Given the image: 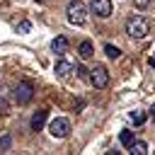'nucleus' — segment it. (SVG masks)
<instances>
[{
    "label": "nucleus",
    "mask_w": 155,
    "mask_h": 155,
    "mask_svg": "<svg viewBox=\"0 0 155 155\" xmlns=\"http://www.w3.org/2000/svg\"><path fill=\"white\" fill-rule=\"evenodd\" d=\"M53 70H56V75H58V78H68L70 73H75V65H73V63H68V61H58Z\"/></svg>",
    "instance_id": "9d476101"
},
{
    "label": "nucleus",
    "mask_w": 155,
    "mask_h": 155,
    "mask_svg": "<svg viewBox=\"0 0 155 155\" xmlns=\"http://www.w3.org/2000/svg\"><path fill=\"white\" fill-rule=\"evenodd\" d=\"M48 133L53 138H68L70 136V121L63 119V116H56L51 124H48Z\"/></svg>",
    "instance_id": "7ed1b4c3"
},
{
    "label": "nucleus",
    "mask_w": 155,
    "mask_h": 155,
    "mask_svg": "<svg viewBox=\"0 0 155 155\" xmlns=\"http://www.w3.org/2000/svg\"><path fill=\"white\" fill-rule=\"evenodd\" d=\"M7 148H10V138H7V136H5V138H0V150H2V153H5V150H7Z\"/></svg>",
    "instance_id": "f3484780"
},
{
    "label": "nucleus",
    "mask_w": 155,
    "mask_h": 155,
    "mask_svg": "<svg viewBox=\"0 0 155 155\" xmlns=\"http://www.w3.org/2000/svg\"><path fill=\"white\" fill-rule=\"evenodd\" d=\"M104 53H107L109 58H119V56H121V51H119L116 46H111V44H107V46H104Z\"/></svg>",
    "instance_id": "4468645a"
},
{
    "label": "nucleus",
    "mask_w": 155,
    "mask_h": 155,
    "mask_svg": "<svg viewBox=\"0 0 155 155\" xmlns=\"http://www.w3.org/2000/svg\"><path fill=\"white\" fill-rule=\"evenodd\" d=\"M128 119L133 121V126H143V124H145V111H138V109H133V111L128 114Z\"/></svg>",
    "instance_id": "f8f14e48"
},
{
    "label": "nucleus",
    "mask_w": 155,
    "mask_h": 155,
    "mask_svg": "<svg viewBox=\"0 0 155 155\" xmlns=\"http://www.w3.org/2000/svg\"><path fill=\"white\" fill-rule=\"evenodd\" d=\"M29 29H31V24H29V22H19V24H17V34H27Z\"/></svg>",
    "instance_id": "2eb2a0df"
},
{
    "label": "nucleus",
    "mask_w": 155,
    "mask_h": 155,
    "mask_svg": "<svg viewBox=\"0 0 155 155\" xmlns=\"http://www.w3.org/2000/svg\"><path fill=\"white\" fill-rule=\"evenodd\" d=\"M65 15H68V22L75 24V27H85L87 24V7L82 0H70L65 5Z\"/></svg>",
    "instance_id": "f03ea898"
},
{
    "label": "nucleus",
    "mask_w": 155,
    "mask_h": 155,
    "mask_svg": "<svg viewBox=\"0 0 155 155\" xmlns=\"http://www.w3.org/2000/svg\"><path fill=\"white\" fill-rule=\"evenodd\" d=\"M68 46H70V44H68V39H65V36H56V39L51 41V51H53V53H58V56L68 53Z\"/></svg>",
    "instance_id": "6e6552de"
},
{
    "label": "nucleus",
    "mask_w": 155,
    "mask_h": 155,
    "mask_svg": "<svg viewBox=\"0 0 155 155\" xmlns=\"http://www.w3.org/2000/svg\"><path fill=\"white\" fill-rule=\"evenodd\" d=\"M90 12L102 17V19L111 17V0H92L90 2Z\"/></svg>",
    "instance_id": "423d86ee"
},
{
    "label": "nucleus",
    "mask_w": 155,
    "mask_h": 155,
    "mask_svg": "<svg viewBox=\"0 0 155 155\" xmlns=\"http://www.w3.org/2000/svg\"><path fill=\"white\" fill-rule=\"evenodd\" d=\"M148 65H150V68H155V56H150V58H148Z\"/></svg>",
    "instance_id": "6ab92c4d"
},
{
    "label": "nucleus",
    "mask_w": 155,
    "mask_h": 155,
    "mask_svg": "<svg viewBox=\"0 0 155 155\" xmlns=\"http://www.w3.org/2000/svg\"><path fill=\"white\" fill-rule=\"evenodd\" d=\"M128 153H131V155H145V153H148V143H143V140H133V143L128 145Z\"/></svg>",
    "instance_id": "9b49d317"
},
{
    "label": "nucleus",
    "mask_w": 155,
    "mask_h": 155,
    "mask_svg": "<svg viewBox=\"0 0 155 155\" xmlns=\"http://www.w3.org/2000/svg\"><path fill=\"white\" fill-rule=\"evenodd\" d=\"M126 34H128L131 39H145V36L150 34V22H148V17H143V15H131V17L126 19Z\"/></svg>",
    "instance_id": "f257e3e1"
},
{
    "label": "nucleus",
    "mask_w": 155,
    "mask_h": 155,
    "mask_svg": "<svg viewBox=\"0 0 155 155\" xmlns=\"http://www.w3.org/2000/svg\"><path fill=\"white\" fill-rule=\"evenodd\" d=\"M90 82H92L97 90H104V87L109 85V73H107V68H104V65H94V68L90 70Z\"/></svg>",
    "instance_id": "39448f33"
},
{
    "label": "nucleus",
    "mask_w": 155,
    "mask_h": 155,
    "mask_svg": "<svg viewBox=\"0 0 155 155\" xmlns=\"http://www.w3.org/2000/svg\"><path fill=\"white\" fill-rule=\"evenodd\" d=\"M34 2H41V5H44V2H48V0H34Z\"/></svg>",
    "instance_id": "412c9836"
},
{
    "label": "nucleus",
    "mask_w": 155,
    "mask_h": 155,
    "mask_svg": "<svg viewBox=\"0 0 155 155\" xmlns=\"http://www.w3.org/2000/svg\"><path fill=\"white\" fill-rule=\"evenodd\" d=\"M133 5H136L138 10H145V7L150 5V0H133Z\"/></svg>",
    "instance_id": "dca6fc26"
},
{
    "label": "nucleus",
    "mask_w": 155,
    "mask_h": 155,
    "mask_svg": "<svg viewBox=\"0 0 155 155\" xmlns=\"http://www.w3.org/2000/svg\"><path fill=\"white\" fill-rule=\"evenodd\" d=\"M119 140H121L124 148H128V145L133 143V133H131V131H121V133H119Z\"/></svg>",
    "instance_id": "ddd939ff"
},
{
    "label": "nucleus",
    "mask_w": 155,
    "mask_h": 155,
    "mask_svg": "<svg viewBox=\"0 0 155 155\" xmlns=\"http://www.w3.org/2000/svg\"><path fill=\"white\" fill-rule=\"evenodd\" d=\"M78 53H80V58L82 61H90L92 56H94V46H92V41H80V46H78Z\"/></svg>",
    "instance_id": "1a4fd4ad"
},
{
    "label": "nucleus",
    "mask_w": 155,
    "mask_h": 155,
    "mask_svg": "<svg viewBox=\"0 0 155 155\" xmlns=\"http://www.w3.org/2000/svg\"><path fill=\"white\" fill-rule=\"evenodd\" d=\"M46 116H48V111H46V109H39V111L31 116V121H29L31 131H41V128L46 126Z\"/></svg>",
    "instance_id": "0eeeda50"
},
{
    "label": "nucleus",
    "mask_w": 155,
    "mask_h": 155,
    "mask_svg": "<svg viewBox=\"0 0 155 155\" xmlns=\"http://www.w3.org/2000/svg\"><path fill=\"white\" fill-rule=\"evenodd\" d=\"M150 116H153V119H155V104H153V107H150Z\"/></svg>",
    "instance_id": "aec40b11"
},
{
    "label": "nucleus",
    "mask_w": 155,
    "mask_h": 155,
    "mask_svg": "<svg viewBox=\"0 0 155 155\" xmlns=\"http://www.w3.org/2000/svg\"><path fill=\"white\" fill-rule=\"evenodd\" d=\"M0 114H10V107H7L5 99H0Z\"/></svg>",
    "instance_id": "a211bd4d"
},
{
    "label": "nucleus",
    "mask_w": 155,
    "mask_h": 155,
    "mask_svg": "<svg viewBox=\"0 0 155 155\" xmlns=\"http://www.w3.org/2000/svg\"><path fill=\"white\" fill-rule=\"evenodd\" d=\"M12 94H15V102L17 104H29L31 97H34V87H31V82L22 80V82H17V87H15Z\"/></svg>",
    "instance_id": "20e7f679"
}]
</instances>
